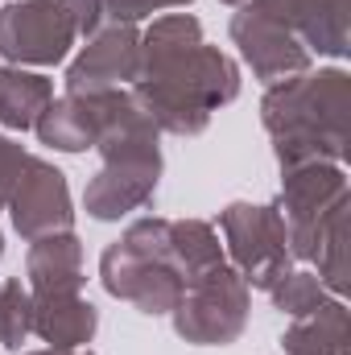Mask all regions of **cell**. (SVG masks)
<instances>
[{
    "instance_id": "6da1fadb",
    "label": "cell",
    "mask_w": 351,
    "mask_h": 355,
    "mask_svg": "<svg viewBox=\"0 0 351 355\" xmlns=\"http://www.w3.org/2000/svg\"><path fill=\"white\" fill-rule=\"evenodd\" d=\"M132 95L162 132L198 137L211 116L240 95V67L219 46H207L198 17L166 12L141 33Z\"/></svg>"
},
{
    "instance_id": "7a4b0ae2",
    "label": "cell",
    "mask_w": 351,
    "mask_h": 355,
    "mask_svg": "<svg viewBox=\"0 0 351 355\" xmlns=\"http://www.w3.org/2000/svg\"><path fill=\"white\" fill-rule=\"evenodd\" d=\"M261 124L273 137V153L281 170L306 162L343 166L351 124V75L339 67H327V71H302L268 83L261 99Z\"/></svg>"
},
{
    "instance_id": "3957f363",
    "label": "cell",
    "mask_w": 351,
    "mask_h": 355,
    "mask_svg": "<svg viewBox=\"0 0 351 355\" xmlns=\"http://www.w3.org/2000/svg\"><path fill=\"white\" fill-rule=\"evenodd\" d=\"M162 128L149 120V112L137 103V95L128 91L124 103L116 107L112 124L99 137V174L83 190V207L91 219L112 223L124 219L128 211H141L153 202L157 182H162V149H157Z\"/></svg>"
},
{
    "instance_id": "277c9868",
    "label": "cell",
    "mask_w": 351,
    "mask_h": 355,
    "mask_svg": "<svg viewBox=\"0 0 351 355\" xmlns=\"http://www.w3.org/2000/svg\"><path fill=\"white\" fill-rule=\"evenodd\" d=\"M99 277L112 297H120L153 318L174 314V306L190 285V272L174 244V227L162 215L137 219L116 244H108L99 257Z\"/></svg>"
},
{
    "instance_id": "5b68a950",
    "label": "cell",
    "mask_w": 351,
    "mask_h": 355,
    "mask_svg": "<svg viewBox=\"0 0 351 355\" xmlns=\"http://www.w3.org/2000/svg\"><path fill=\"white\" fill-rule=\"evenodd\" d=\"M248 310H252V289L223 261V265H215L211 272H203L198 281L186 285V293H182V302L174 306L170 318H174V331L186 343L228 347L244 335Z\"/></svg>"
},
{
    "instance_id": "8992f818",
    "label": "cell",
    "mask_w": 351,
    "mask_h": 355,
    "mask_svg": "<svg viewBox=\"0 0 351 355\" xmlns=\"http://www.w3.org/2000/svg\"><path fill=\"white\" fill-rule=\"evenodd\" d=\"M223 248L232 257V268L244 277L248 289H273L289 268V236L277 202H228L219 211Z\"/></svg>"
},
{
    "instance_id": "52a82bcc",
    "label": "cell",
    "mask_w": 351,
    "mask_h": 355,
    "mask_svg": "<svg viewBox=\"0 0 351 355\" xmlns=\"http://www.w3.org/2000/svg\"><path fill=\"white\" fill-rule=\"evenodd\" d=\"M343 202H351L343 166H335V162H306V166L281 170L277 211L285 219V236H289V257L293 261H310V244H314L318 227Z\"/></svg>"
},
{
    "instance_id": "ba28073f",
    "label": "cell",
    "mask_w": 351,
    "mask_h": 355,
    "mask_svg": "<svg viewBox=\"0 0 351 355\" xmlns=\"http://www.w3.org/2000/svg\"><path fill=\"white\" fill-rule=\"evenodd\" d=\"M75 37L67 0H12L0 8V58L8 67H58Z\"/></svg>"
},
{
    "instance_id": "9c48e42d",
    "label": "cell",
    "mask_w": 351,
    "mask_h": 355,
    "mask_svg": "<svg viewBox=\"0 0 351 355\" xmlns=\"http://www.w3.org/2000/svg\"><path fill=\"white\" fill-rule=\"evenodd\" d=\"M8 215H12V227L25 240H42V236H54V232H71L75 202H71L67 174L54 162L29 153L25 174H21L12 198H8Z\"/></svg>"
},
{
    "instance_id": "30bf717a",
    "label": "cell",
    "mask_w": 351,
    "mask_h": 355,
    "mask_svg": "<svg viewBox=\"0 0 351 355\" xmlns=\"http://www.w3.org/2000/svg\"><path fill=\"white\" fill-rule=\"evenodd\" d=\"M141 75V29L128 21L99 25L67 67V91H116Z\"/></svg>"
},
{
    "instance_id": "8fae6325",
    "label": "cell",
    "mask_w": 351,
    "mask_h": 355,
    "mask_svg": "<svg viewBox=\"0 0 351 355\" xmlns=\"http://www.w3.org/2000/svg\"><path fill=\"white\" fill-rule=\"evenodd\" d=\"M128 91H67L58 99H50V107L42 112V120L33 124L37 141L50 145V149H62V153H83L95 149L103 128L112 124L116 107L124 103Z\"/></svg>"
},
{
    "instance_id": "7c38bea8",
    "label": "cell",
    "mask_w": 351,
    "mask_h": 355,
    "mask_svg": "<svg viewBox=\"0 0 351 355\" xmlns=\"http://www.w3.org/2000/svg\"><path fill=\"white\" fill-rule=\"evenodd\" d=\"M232 42L240 50V58L252 67V75L264 79V83H277V79L310 71V50L285 25L264 17L257 4H244L232 17Z\"/></svg>"
},
{
    "instance_id": "4fadbf2b",
    "label": "cell",
    "mask_w": 351,
    "mask_h": 355,
    "mask_svg": "<svg viewBox=\"0 0 351 355\" xmlns=\"http://www.w3.org/2000/svg\"><path fill=\"white\" fill-rule=\"evenodd\" d=\"M264 17L285 25L306 50L343 58L351 46V0H252Z\"/></svg>"
},
{
    "instance_id": "5bb4252c",
    "label": "cell",
    "mask_w": 351,
    "mask_h": 355,
    "mask_svg": "<svg viewBox=\"0 0 351 355\" xmlns=\"http://www.w3.org/2000/svg\"><path fill=\"white\" fill-rule=\"evenodd\" d=\"M33 297V335L58 352L87 347L99 331V310L83 293H29Z\"/></svg>"
},
{
    "instance_id": "9a60e30c",
    "label": "cell",
    "mask_w": 351,
    "mask_h": 355,
    "mask_svg": "<svg viewBox=\"0 0 351 355\" xmlns=\"http://www.w3.org/2000/svg\"><path fill=\"white\" fill-rule=\"evenodd\" d=\"M29 293H83V244L75 232H54L29 240L25 257Z\"/></svg>"
},
{
    "instance_id": "2e32d148",
    "label": "cell",
    "mask_w": 351,
    "mask_h": 355,
    "mask_svg": "<svg viewBox=\"0 0 351 355\" xmlns=\"http://www.w3.org/2000/svg\"><path fill=\"white\" fill-rule=\"evenodd\" d=\"M348 343V306L343 297H327L318 310L293 318V327L281 335L285 355H343Z\"/></svg>"
},
{
    "instance_id": "e0dca14e",
    "label": "cell",
    "mask_w": 351,
    "mask_h": 355,
    "mask_svg": "<svg viewBox=\"0 0 351 355\" xmlns=\"http://www.w3.org/2000/svg\"><path fill=\"white\" fill-rule=\"evenodd\" d=\"M54 99V83L29 67H0V124L29 132Z\"/></svg>"
},
{
    "instance_id": "ac0fdd59",
    "label": "cell",
    "mask_w": 351,
    "mask_h": 355,
    "mask_svg": "<svg viewBox=\"0 0 351 355\" xmlns=\"http://www.w3.org/2000/svg\"><path fill=\"white\" fill-rule=\"evenodd\" d=\"M268 297H273V306H277L281 314L302 318V314L318 310L331 293H327V285H323L314 272H306V268H289V272H285V277L268 289Z\"/></svg>"
},
{
    "instance_id": "d6986e66",
    "label": "cell",
    "mask_w": 351,
    "mask_h": 355,
    "mask_svg": "<svg viewBox=\"0 0 351 355\" xmlns=\"http://www.w3.org/2000/svg\"><path fill=\"white\" fill-rule=\"evenodd\" d=\"M33 335V297L21 281H0V347L21 352Z\"/></svg>"
},
{
    "instance_id": "ffe728a7",
    "label": "cell",
    "mask_w": 351,
    "mask_h": 355,
    "mask_svg": "<svg viewBox=\"0 0 351 355\" xmlns=\"http://www.w3.org/2000/svg\"><path fill=\"white\" fill-rule=\"evenodd\" d=\"M25 162H29V153H25L12 137L0 132V207H8L17 182H21V174H25Z\"/></svg>"
},
{
    "instance_id": "44dd1931",
    "label": "cell",
    "mask_w": 351,
    "mask_h": 355,
    "mask_svg": "<svg viewBox=\"0 0 351 355\" xmlns=\"http://www.w3.org/2000/svg\"><path fill=\"white\" fill-rule=\"evenodd\" d=\"M190 0H103V12L112 21H128L137 25L141 17H153V12H166V8H186Z\"/></svg>"
},
{
    "instance_id": "7402d4cb",
    "label": "cell",
    "mask_w": 351,
    "mask_h": 355,
    "mask_svg": "<svg viewBox=\"0 0 351 355\" xmlns=\"http://www.w3.org/2000/svg\"><path fill=\"white\" fill-rule=\"evenodd\" d=\"M67 8H71V17H75V29H79V37H91L99 25H103V0H67Z\"/></svg>"
},
{
    "instance_id": "603a6c76",
    "label": "cell",
    "mask_w": 351,
    "mask_h": 355,
    "mask_svg": "<svg viewBox=\"0 0 351 355\" xmlns=\"http://www.w3.org/2000/svg\"><path fill=\"white\" fill-rule=\"evenodd\" d=\"M29 355H91L87 347H75V352H58V347H42V352H29Z\"/></svg>"
},
{
    "instance_id": "cb8c5ba5",
    "label": "cell",
    "mask_w": 351,
    "mask_h": 355,
    "mask_svg": "<svg viewBox=\"0 0 351 355\" xmlns=\"http://www.w3.org/2000/svg\"><path fill=\"white\" fill-rule=\"evenodd\" d=\"M223 4H232V8H244V4H252V0H223Z\"/></svg>"
},
{
    "instance_id": "d4e9b609",
    "label": "cell",
    "mask_w": 351,
    "mask_h": 355,
    "mask_svg": "<svg viewBox=\"0 0 351 355\" xmlns=\"http://www.w3.org/2000/svg\"><path fill=\"white\" fill-rule=\"evenodd\" d=\"M0 257H4V236H0Z\"/></svg>"
}]
</instances>
